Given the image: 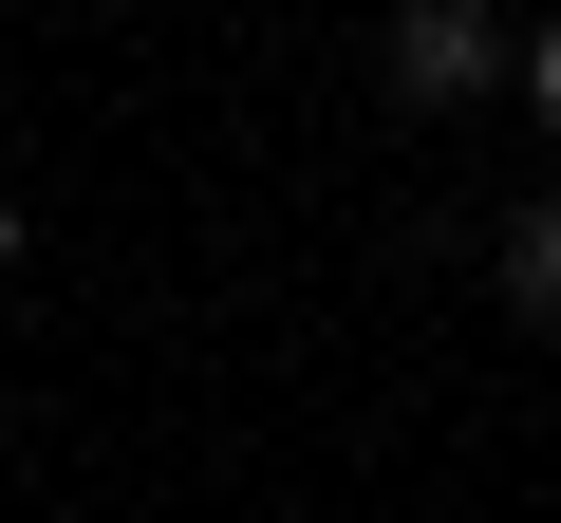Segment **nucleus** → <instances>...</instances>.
I'll return each mask as SVG.
<instances>
[{"mask_svg": "<svg viewBox=\"0 0 561 523\" xmlns=\"http://www.w3.org/2000/svg\"><path fill=\"white\" fill-rule=\"evenodd\" d=\"M524 94H542V131H561V20H542V38H524Z\"/></svg>", "mask_w": 561, "mask_h": 523, "instance_id": "3", "label": "nucleus"}, {"mask_svg": "<svg viewBox=\"0 0 561 523\" xmlns=\"http://www.w3.org/2000/svg\"><path fill=\"white\" fill-rule=\"evenodd\" d=\"M375 75H393L412 113H468V94L505 75V20H486V0H393V38H375Z\"/></svg>", "mask_w": 561, "mask_h": 523, "instance_id": "1", "label": "nucleus"}, {"mask_svg": "<svg viewBox=\"0 0 561 523\" xmlns=\"http://www.w3.org/2000/svg\"><path fill=\"white\" fill-rule=\"evenodd\" d=\"M505 300L561 337V206H524V224H505Z\"/></svg>", "mask_w": 561, "mask_h": 523, "instance_id": "2", "label": "nucleus"}, {"mask_svg": "<svg viewBox=\"0 0 561 523\" xmlns=\"http://www.w3.org/2000/svg\"><path fill=\"white\" fill-rule=\"evenodd\" d=\"M0 262H20V206H0Z\"/></svg>", "mask_w": 561, "mask_h": 523, "instance_id": "4", "label": "nucleus"}]
</instances>
